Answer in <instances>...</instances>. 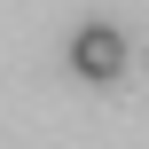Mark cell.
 <instances>
[{
	"mask_svg": "<svg viewBox=\"0 0 149 149\" xmlns=\"http://www.w3.org/2000/svg\"><path fill=\"white\" fill-rule=\"evenodd\" d=\"M71 63H79V79L110 86V79L126 71V31H118V24H79V39H71Z\"/></svg>",
	"mask_w": 149,
	"mask_h": 149,
	"instance_id": "6da1fadb",
	"label": "cell"
}]
</instances>
